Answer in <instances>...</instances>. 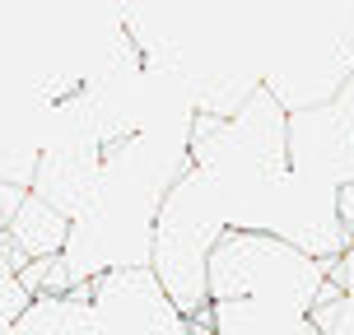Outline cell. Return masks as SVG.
Segmentation results:
<instances>
[{
	"instance_id": "cell-1",
	"label": "cell",
	"mask_w": 354,
	"mask_h": 335,
	"mask_svg": "<svg viewBox=\"0 0 354 335\" xmlns=\"http://www.w3.org/2000/svg\"><path fill=\"white\" fill-rule=\"evenodd\" d=\"M229 229L233 219H229V200L219 191V182L192 163L159 200L154 251H149L154 275L163 280L168 298L187 317L210 307V251Z\"/></svg>"
},
{
	"instance_id": "cell-2",
	"label": "cell",
	"mask_w": 354,
	"mask_h": 335,
	"mask_svg": "<svg viewBox=\"0 0 354 335\" xmlns=\"http://www.w3.org/2000/svg\"><path fill=\"white\" fill-rule=\"evenodd\" d=\"M331 261L294 247L270 229H229L210 251V303L252 298L280 312H313Z\"/></svg>"
},
{
	"instance_id": "cell-3",
	"label": "cell",
	"mask_w": 354,
	"mask_h": 335,
	"mask_svg": "<svg viewBox=\"0 0 354 335\" xmlns=\"http://www.w3.org/2000/svg\"><path fill=\"white\" fill-rule=\"evenodd\" d=\"M98 335H192L187 312L168 298L154 265H117L93 280Z\"/></svg>"
},
{
	"instance_id": "cell-4",
	"label": "cell",
	"mask_w": 354,
	"mask_h": 335,
	"mask_svg": "<svg viewBox=\"0 0 354 335\" xmlns=\"http://www.w3.org/2000/svg\"><path fill=\"white\" fill-rule=\"evenodd\" d=\"M289 168L336 191L354 182V126L336 103L289 112Z\"/></svg>"
},
{
	"instance_id": "cell-5",
	"label": "cell",
	"mask_w": 354,
	"mask_h": 335,
	"mask_svg": "<svg viewBox=\"0 0 354 335\" xmlns=\"http://www.w3.org/2000/svg\"><path fill=\"white\" fill-rule=\"evenodd\" d=\"M71 224L75 219L66 210H56L52 200H42L37 191H28L5 233H10V242L33 261V256H56V251H66V242H71Z\"/></svg>"
},
{
	"instance_id": "cell-6",
	"label": "cell",
	"mask_w": 354,
	"mask_h": 335,
	"mask_svg": "<svg viewBox=\"0 0 354 335\" xmlns=\"http://www.w3.org/2000/svg\"><path fill=\"white\" fill-rule=\"evenodd\" d=\"M214 331L219 335H322V326L308 312H280L252 298L214 303Z\"/></svg>"
},
{
	"instance_id": "cell-7",
	"label": "cell",
	"mask_w": 354,
	"mask_h": 335,
	"mask_svg": "<svg viewBox=\"0 0 354 335\" xmlns=\"http://www.w3.org/2000/svg\"><path fill=\"white\" fill-rule=\"evenodd\" d=\"M33 191V186H19V182H0V233L10 229V219L19 214V205H24V195Z\"/></svg>"
},
{
	"instance_id": "cell-8",
	"label": "cell",
	"mask_w": 354,
	"mask_h": 335,
	"mask_svg": "<svg viewBox=\"0 0 354 335\" xmlns=\"http://www.w3.org/2000/svg\"><path fill=\"white\" fill-rule=\"evenodd\" d=\"M336 214H340V224H345V233H350V242H354V182H345L336 191Z\"/></svg>"
},
{
	"instance_id": "cell-9",
	"label": "cell",
	"mask_w": 354,
	"mask_h": 335,
	"mask_svg": "<svg viewBox=\"0 0 354 335\" xmlns=\"http://www.w3.org/2000/svg\"><path fill=\"white\" fill-rule=\"evenodd\" d=\"M336 107H340V112H345V117H350V126H354V75H350V84L340 88V98H336Z\"/></svg>"
},
{
	"instance_id": "cell-10",
	"label": "cell",
	"mask_w": 354,
	"mask_h": 335,
	"mask_svg": "<svg viewBox=\"0 0 354 335\" xmlns=\"http://www.w3.org/2000/svg\"><path fill=\"white\" fill-rule=\"evenodd\" d=\"M214 335H219V331H214Z\"/></svg>"
}]
</instances>
